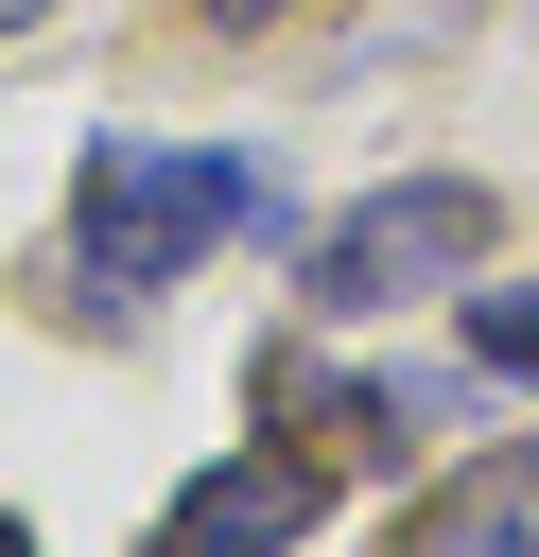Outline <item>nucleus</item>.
Returning <instances> with one entry per match:
<instances>
[{"label":"nucleus","mask_w":539,"mask_h":557,"mask_svg":"<svg viewBox=\"0 0 539 557\" xmlns=\"http://www.w3.org/2000/svg\"><path fill=\"white\" fill-rule=\"evenodd\" d=\"M278 244L296 209H278V174L261 157H209V139H104L87 174H70V244H87V278H122V296H156V278H191L209 244Z\"/></svg>","instance_id":"f257e3e1"},{"label":"nucleus","mask_w":539,"mask_h":557,"mask_svg":"<svg viewBox=\"0 0 539 557\" xmlns=\"http://www.w3.org/2000/svg\"><path fill=\"white\" fill-rule=\"evenodd\" d=\"M313 505H330V453H226V470H191L174 505H156V557H296L313 540Z\"/></svg>","instance_id":"7ed1b4c3"},{"label":"nucleus","mask_w":539,"mask_h":557,"mask_svg":"<svg viewBox=\"0 0 539 557\" xmlns=\"http://www.w3.org/2000/svg\"><path fill=\"white\" fill-rule=\"evenodd\" d=\"M469 366L487 383H539V296H469Z\"/></svg>","instance_id":"39448f33"},{"label":"nucleus","mask_w":539,"mask_h":557,"mask_svg":"<svg viewBox=\"0 0 539 557\" xmlns=\"http://www.w3.org/2000/svg\"><path fill=\"white\" fill-rule=\"evenodd\" d=\"M209 17H278V0H209Z\"/></svg>","instance_id":"0eeeda50"},{"label":"nucleus","mask_w":539,"mask_h":557,"mask_svg":"<svg viewBox=\"0 0 539 557\" xmlns=\"http://www.w3.org/2000/svg\"><path fill=\"white\" fill-rule=\"evenodd\" d=\"M487 244H504V209H487L469 174H417V191H365V209L313 244V296H330V313H400V296L487 278Z\"/></svg>","instance_id":"f03ea898"},{"label":"nucleus","mask_w":539,"mask_h":557,"mask_svg":"<svg viewBox=\"0 0 539 557\" xmlns=\"http://www.w3.org/2000/svg\"><path fill=\"white\" fill-rule=\"evenodd\" d=\"M0 557H35V522H17V505H0Z\"/></svg>","instance_id":"423d86ee"},{"label":"nucleus","mask_w":539,"mask_h":557,"mask_svg":"<svg viewBox=\"0 0 539 557\" xmlns=\"http://www.w3.org/2000/svg\"><path fill=\"white\" fill-rule=\"evenodd\" d=\"M400 557H539V435H504L487 470H452V487L400 522Z\"/></svg>","instance_id":"20e7f679"}]
</instances>
